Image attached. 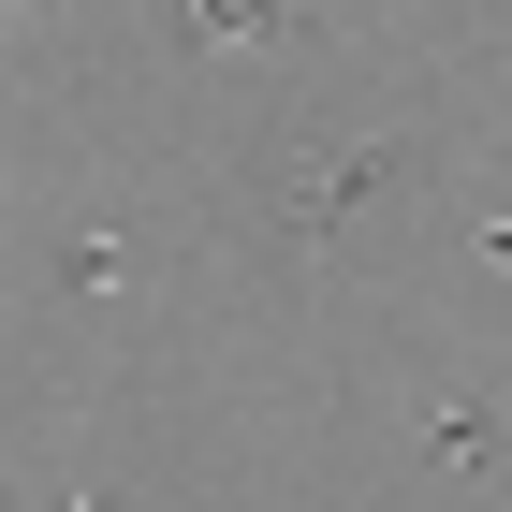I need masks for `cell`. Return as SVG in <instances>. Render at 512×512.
Returning <instances> with one entry per match:
<instances>
[{
	"mask_svg": "<svg viewBox=\"0 0 512 512\" xmlns=\"http://www.w3.org/2000/svg\"><path fill=\"white\" fill-rule=\"evenodd\" d=\"M176 30H191L205 59H278V44H308V15H293V0H176Z\"/></svg>",
	"mask_w": 512,
	"mask_h": 512,
	"instance_id": "cell-2",
	"label": "cell"
},
{
	"mask_svg": "<svg viewBox=\"0 0 512 512\" xmlns=\"http://www.w3.org/2000/svg\"><path fill=\"white\" fill-rule=\"evenodd\" d=\"M15 30H44V0H0V44H15Z\"/></svg>",
	"mask_w": 512,
	"mask_h": 512,
	"instance_id": "cell-6",
	"label": "cell"
},
{
	"mask_svg": "<svg viewBox=\"0 0 512 512\" xmlns=\"http://www.w3.org/2000/svg\"><path fill=\"white\" fill-rule=\"evenodd\" d=\"M44 278H59V308H118V293H132V235H118V220H59Z\"/></svg>",
	"mask_w": 512,
	"mask_h": 512,
	"instance_id": "cell-3",
	"label": "cell"
},
{
	"mask_svg": "<svg viewBox=\"0 0 512 512\" xmlns=\"http://www.w3.org/2000/svg\"><path fill=\"white\" fill-rule=\"evenodd\" d=\"M410 161H425V147H395V132H366V147H322L308 176H278V220H293V235H352L381 191H410Z\"/></svg>",
	"mask_w": 512,
	"mask_h": 512,
	"instance_id": "cell-1",
	"label": "cell"
},
{
	"mask_svg": "<svg viewBox=\"0 0 512 512\" xmlns=\"http://www.w3.org/2000/svg\"><path fill=\"white\" fill-rule=\"evenodd\" d=\"M498 439H512V410H498V395H425V469L498 483Z\"/></svg>",
	"mask_w": 512,
	"mask_h": 512,
	"instance_id": "cell-4",
	"label": "cell"
},
{
	"mask_svg": "<svg viewBox=\"0 0 512 512\" xmlns=\"http://www.w3.org/2000/svg\"><path fill=\"white\" fill-rule=\"evenodd\" d=\"M0 512H103V498H88L74 469H44V483H15V498H0Z\"/></svg>",
	"mask_w": 512,
	"mask_h": 512,
	"instance_id": "cell-5",
	"label": "cell"
}]
</instances>
